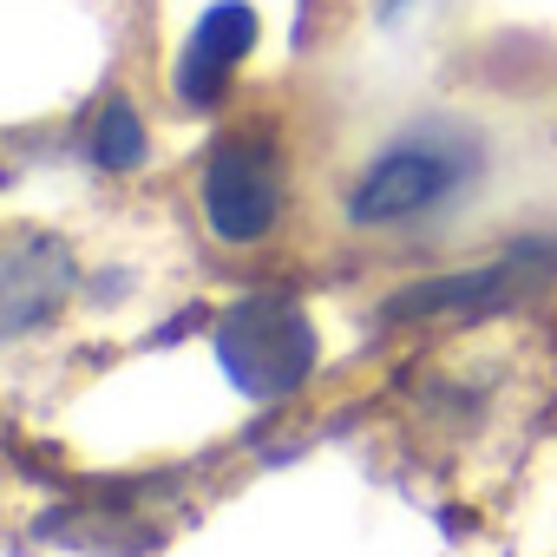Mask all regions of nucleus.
Wrapping results in <instances>:
<instances>
[{
    "mask_svg": "<svg viewBox=\"0 0 557 557\" xmlns=\"http://www.w3.org/2000/svg\"><path fill=\"white\" fill-rule=\"evenodd\" d=\"M86 151H92L99 171H138L145 164V119H138V106L132 99H106L92 132H86Z\"/></svg>",
    "mask_w": 557,
    "mask_h": 557,
    "instance_id": "nucleus-5",
    "label": "nucleus"
},
{
    "mask_svg": "<svg viewBox=\"0 0 557 557\" xmlns=\"http://www.w3.org/2000/svg\"><path fill=\"white\" fill-rule=\"evenodd\" d=\"M216 361L236 394L283 400L315 368V329L289 296H243L216 329Z\"/></svg>",
    "mask_w": 557,
    "mask_h": 557,
    "instance_id": "nucleus-2",
    "label": "nucleus"
},
{
    "mask_svg": "<svg viewBox=\"0 0 557 557\" xmlns=\"http://www.w3.org/2000/svg\"><path fill=\"white\" fill-rule=\"evenodd\" d=\"M249 47H256V8L249 0H216V8H203V21L190 27L184 53L171 66V92L197 112L216 106L230 92V73L249 60Z\"/></svg>",
    "mask_w": 557,
    "mask_h": 557,
    "instance_id": "nucleus-4",
    "label": "nucleus"
},
{
    "mask_svg": "<svg viewBox=\"0 0 557 557\" xmlns=\"http://www.w3.org/2000/svg\"><path fill=\"white\" fill-rule=\"evenodd\" d=\"M485 164V151L459 132H400L387 151L368 158V171L348 190V223L355 230H394L426 216L433 203H446L472 171Z\"/></svg>",
    "mask_w": 557,
    "mask_h": 557,
    "instance_id": "nucleus-1",
    "label": "nucleus"
},
{
    "mask_svg": "<svg viewBox=\"0 0 557 557\" xmlns=\"http://www.w3.org/2000/svg\"><path fill=\"white\" fill-rule=\"evenodd\" d=\"M197 210H203L210 236L230 249L262 243L283 223V164H275L269 138H256V132L216 138L203 158V177H197Z\"/></svg>",
    "mask_w": 557,
    "mask_h": 557,
    "instance_id": "nucleus-3",
    "label": "nucleus"
}]
</instances>
